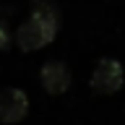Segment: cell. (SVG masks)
Masks as SVG:
<instances>
[{
  "label": "cell",
  "instance_id": "obj_1",
  "mask_svg": "<svg viewBox=\"0 0 125 125\" xmlns=\"http://www.w3.org/2000/svg\"><path fill=\"white\" fill-rule=\"evenodd\" d=\"M60 31V10L52 5V3H39L34 0L31 5V13L18 23L16 29V44L23 52H34V50H42L57 37Z\"/></svg>",
  "mask_w": 125,
  "mask_h": 125
},
{
  "label": "cell",
  "instance_id": "obj_2",
  "mask_svg": "<svg viewBox=\"0 0 125 125\" xmlns=\"http://www.w3.org/2000/svg\"><path fill=\"white\" fill-rule=\"evenodd\" d=\"M125 83V68L117 57H102L91 70V89L99 94H115Z\"/></svg>",
  "mask_w": 125,
  "mask_h": 125
},
{
  "label": "cell",
  "instance_id": "obj_3",
  "mask_svg": "<svg viewBox=\"0 0 125 125\" xmlns=\"http://www.w3.org/2000/svg\"><path fill=\"white\" fill-rule=\"evenodd\" d=\"M70 81H73V73H70L68 62L60 60V57H50V60L42 62L39 68V83L44 86L47 94H65L70 89Z\"/></svg>",
  "mask_w": 125,
  "mask_h": 125
},
{
  "label": "cell",
  "instance_id": "obj_4",
  "mask_svg": "<svg viewBox=\"0 0 125 125\" xmlns=\"http://www.w3.org/2000/svg\"><path fill=\"white\" fill-rule=\"evenodd\" d=\"M29 115V94L18 86L0 89V123H21Z\"/></svg>",
  "mask_w": 125,
  "mask_h": 125
},
{
  "label": "cell",
  "instance_id": "obj_5",
  "mask_svg": "<svg viewBox=\"0 0 125 125\" xmlns=\"http://www.w3.org/2000/svg\"><path fill=\"white\" fill-rule=\"evenodd\" d=\"M16 31H10V26H8V21H3L0 18V50H8V47L16 42V37H13Z\"/></svg>",
  "mask_w": 125,
  "mask_h": 125
}]
</instances>
